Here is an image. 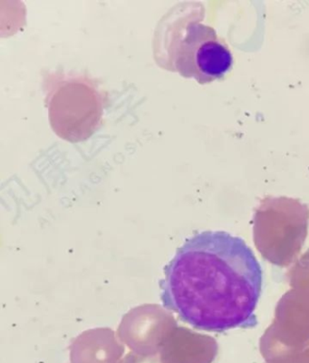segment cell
<instances>
[{
    "label": "cell",
    "instance_id": "obj_6",
    "mask_svg": "<svg viewBox=\"0 0 309 363\" xmlns=\"http://www.w3.org/2000/svg\"><path fill=\"white\" fill-rule=\"evenodd\" d=\"M288 277L292 290L309 298V249L295 262Z\"/></svg>",
    "mask_w": 309,
    "mask_h": 363
},
{
    "label": "cell",
    "instance_id": "obj_7",
    "mask_svg": "<svg viewBox=\"0 0 309 363\" xmlns=\"http://www.w3.org/2000/svg\"><path fill=\"white\" fill-rule=\"evenodd\" d=\"M123 363H162L160 357L155 355L129 354Z\"/></svg>",
    "mask_w": 309,
    "mask_h": 363
},
{
    "label": "cell",
    "instance_id": "obj_3",
    "mask_svg": "<svg viewBox=\"0 0 309 363\" xmlns=\"http://www.w3.org/2000/svg\"><path fill=\"white\" fill-rule=\"evenodd\" d=\"M309 208L289 197H266L253 218V240L265 260L288 267L298 260L308 236Z\"/></svg>",
    "mask_w": 309,
    "mask_h": 363
},
{
    "label": "cell",
    "instance_id": "obj_4",
    "mask_svg": "<svg viewBox=\"0 0 309 363\" xmlns=\"http://www.w3.org/2000/svg\"><path fill=\"white\" fill-rule=\"evenodd\" d=\"M309 345V298L288 291L276 304L271 326L260 339L268 361H289Z\"/></svg>",
    "mask_w": 309,
    "mask_h": 363
},
{
    "label": "cell",
    "instance_id": "obj_1",
    "mask_svg": "<svg viewBox=\"0 0 309 363\" xmlns=\"http://www.w3.org/2000/svg\"><path fill=\"white\" fill-rule=\"evenodd\" d=\"M161 299L194 329L254 328L262 270L242 238L206 231L189 238L164 269Z\"/></svg>",
    "mask_w": 309,
    "mask_h": 363
},
{
    "label": "cell",
    "instance_id": "obj_5",
    "mask_svg": "<svg viewBox=\"0 0 309 363\" xmlns=\"http://www.w3.org/2000/svg\"><path fill=\"white\" fill-rule=\"evenodd\" d=\"M217 350L213 338L181 328V335L161 343L159 352L162 363H210Z\"/></svg>",
    "mask_w": 309,
    "mask_h": 363
},
{
    "label": "cell",
    "instance_id": "obj_2",
    "mask_svg": "<svg viewBox=\"0 0 309 363\" xmlns=\"http://www.w3.org/2000/svg\"><path fill=\"white\" fill-rule=\"evenodd\" d=\"M203 18L199 3H179L159 21L152 44L159 67L201 85L223 79L233 66L226 42Z\"/></svg>",
    "mask_w": 309,
    "mask_h": 363
}]
</instances>
